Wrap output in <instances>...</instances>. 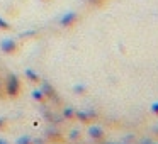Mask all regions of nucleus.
Wrapping results in <instances>:
<instances>
[{
	"mask_svg": "<svg viewBox=\"0 0 158 144\" xmlns=\"http://www.w3.org/2000/svg\"><path fill=\"white\" fill-rule=\"evenodd\" d=\"M19 90H21V83H19L17 76L15 75H9L7 83H5V92H7L9 97H17Z\"/></svg>",
	"mask_w": 158,
	"mask_h": 144,
	"instance_id": "nucleus-1",
	"label": "nucleus"
},
{
	"mask_svg": "<svg viewBox=\"0 0 158 144\" xmlns=\"http://www.w3.org/2000/svg\"><path fill=\"white\" fill-rule=\"evenodd\" d=\"M0 48H2V51H4V53L10 54V53H14L15 49H17V44H15V41H12V39H4L2 44H0Z\"/></svg>",
	"mask_w": 158,
	"mask_h": 144,
	"instance_id": "nucleus-2",
	"label": "nucleus"
},
{
	"mask_svg": "<svg viewBox=\"0 0 158 144\" xmlns=\"http://www.w3.org/2000/svg\"><path fill=\"white\" fill-rule=\"evenodd\" d=\"M41 92L44 93V97H49V98H56L55 97V88H53L51 85H49L48 82H43V88Z\"/></svg>",
	"mask_w": 158,
	"mask_h": 144,
	"instance_id": "nucleus-3",
	"label": "nucleus"
},
{
	"mask_svg": "<svg viewBox=\"0 0 158 144\" xmlns=\"http://www.w3.org/2000/svg\"><path fill=\"white\" fill-rule=\"evenodd\" d=\"M89 134H90V137H94V139H100V137L104 136L102 127H99V126H92L89 129Z\"/></svg>",
	"mask_w": 158,
	"mask_h": 144,
	"instance_id": "nucleus-4",
	"label": "nucleus"
},
{
	"mask_svg": "<svg viewBox=\"0 0 158 144\" xmlns=\"http://www.w3.org/2000/svg\"><path fill=\"white\" fill-rule=\"evenodd\" d=\"M31 95H32V98H34L36 102H43V100L46 98V97H44V93H43L41 90H38V88H36V90H32V93H31Z\"/></svg>",
	"mask_w": 158,
	"mask_h": 144,
	"instance_id": "nucleus-5",
	"label": "nucleus"
},
{
	"mask_svg": "<svg viewBox=\"0 0 158 144\" xmlns=\"http://www.w3.org/2000/svg\"><path fill=\"white\" fill-rule=\"evenodd\" d=\"M90 115H94V112H75V117H77L78 120H82V122L89 120Z\"/></svg>",
	"mask_w": 158,
	"mask_h": 144,
	"instance_id": "nucleus-6",
	"label": "nucleus"
},
{
	"mask_svg": "<svg viewBox=\"0 0 158 144\" xmlns=\"http://www.w3.org/2000/svg\"><path fill=\"white\" fill-rule=\"evenodd\" d=\"M24 73H26V76H27V78L31 80V82H38V80H39L38 73H36L34 70H31V68H27V70H26Z\"/></svg>",
	"mask_w": 158,
	"mask_h": 144,
	"instance_id": "nucleus-7",
	"label": "nucleus"
},
{
	"mask_svg": "<svg viewBox=\"0 0 158 144\" xmlns=\"http://www.w3.org/2000/svg\"><path fill=\"white\" fill-rule=\"evenodd\" d=\"M15 144H32V139H31V136H21V137H17Z\"/></svg>",
	"mask_w": 158,
	"mask_h": 144,
	"instance_id": "nucleus-8",
	"label": "nucleus"
},
{
	"mask_svg": "<svg viewBox=\"0 0 158 144\" xmlns=\"http://www.w3.org/2000/svg\"><path fill=\"white\" fill-rule=\"evenodd\" d=\"M73 19H75V15H73V14H68V15H65V17H63L61 24H63V26H68L70 22H73Z\"/></svg>",
	"mask_w": 158,
	"mask_h": 144,
	"instance_id": "nucleus-9",
	"label": "nucleus"
},
{
	"mask_svg": "<svg viewBox=\"0 0 158 144\" xmlns=\"http://www.w3.org/2000/svg\"><path fill=\"white\" fill-rule=\"evenodd\" d=\"M63 115H65V119H72V117H75V110L73 109H65L63 110Z\"/></svg>",
	"mask_w": 158,
	"mask_h": 144,
	"instance_id": "nucleus-10",
	"label": "nucleus"
},
{
	"mask_svg": "<svg viewBox=\"0 0 158 144\" xmlns=\"http://www.w3.org/2000/svg\"><path fill=\"white\" fill-rule=\"evenodd\" d=\"M73 90H75V93H85V90H87V86L85 85H82V83H80V85H75L73 86Z\"/></svg>",
	"mask_w": 158,
	"mask_h": 144,
	"instance_id": "nucleus-11",
	"label": "nucleus"
},
{
	"mask_svg": "<svg viewBox=\"0 0 158 144\" xmlns=\"http://www.w3.org/2000/svg\"><path fill=\"white\" fill-rule=\"evenodd\" d=\"M150 110H151L153 114H156V115H158V102H153V103H151Z\"/></svg>",
	"mask_w": 158,
	"mask_h": 144,
	"instance_id": "nucleus-12",
	"label": "nucleus"
},
{
	"mask_svg": "<svg viewBox=\"0 0 158 144\" xmlns=\"http://www.w3.org/2000/svg\"><path fill=\"white\" fill-rule=\"evenodd\" d=\"M0 27H5V29H7L9 26H7V22H5V21H2V19H0Z\"/></svg>",
	"mask_w": 158,
	"mask_h": 144,
	"instance_id": "nucleus-13",
	"label": "nucleus"
},
{
	"mask_svg": "<svg viewBox=\"0 0 158 144\" xmlns=\"http://www.w3.org/2000/svg\"><path fill=\"white\" fill-rule=\"evenodd\" d=\"M4 126H5V120H4V119H0V129H2Z\"/></svg>",
	"mask_w": 158,
	"mask_h": 144,
	"instance_id": "nucleus-14",
	"label": "nucleus"
},
{
	"mask_svg": "<svg viewBox=\"0 0 158 144\" xmlns=\"http://www.w3.org/2000/svg\"><path fill=\"white\" fill-rule=\"evenodd\" d=\"M0 144H7V141H4V139H0Z\"/></svg>",
	"mask_w": 158,
	"mask_h": 144,
	"instance_id": "nucleus-15",
	"label": "nucleus"
},
{
	"mask_svg": "<svg viewBox=\"0 0 158 144\" xmlns=\"http://www.w3.org/2000/svg\"><path fill=\"white\" fill-rule=\"evenodd\" d=\"M36 144H43V142H36Z\"/></svg>",
	"mask_w": 158,
	"mask_h": 144,
	"instance_id": "nucleus-16",
	"label": "nucleus"
},
{
	"mask_svg": "<svg viewBox=\"0 0 158 144\" xmlns=\"http://www.w3.org/2000/svg\"><path fill=\"white\" fill-rule=\"evenodd\" d=\"M153 144H155V142H153Z\"/></svg>",
	"mask_w": 158,
	"mask_h": 144,
	"instance_id": "nucleus-17",
	"label": "nucleus"
}]
</instances>
